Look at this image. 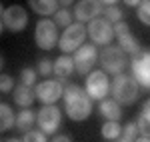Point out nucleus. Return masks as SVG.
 <instances>
[{"mask_svg":"<svg viewBox=\"0 0 150 142\" xmlns=\"http://www.w3.org/2000/svg\"><path fill=\"white\" fill-rule=\"evenodd\" d=\"M64 110L66 116L74 122H82L92 114V98L78 84H66L64 88Z\"/></svg>","mask_w":150,"mask_h":142,"instance_id":"obj_1","label":"nucleus"},{"mask_svg":"<svg viewBox=\"0 0 150 142\" xmlns=\"http://www.w3.org/2000/svg\"><path fill=\"white\" fill-rule=\"evenodd\" d=\"M140 82L132 76V74H116L112 84H110V94L116 102L120 104H132L134 100H138L140 96Z\"/></svg>","mask_w":150,"mask_h":142,"instance_id":"obj_2","label":"nucleus"},{"mask_svg":"<svg viewBox=\"0 0 150 142\" xmlns=\"http://www.w3.org/2000/svg\"><path fill=\"white\" fill-rule=\"evenodd\" d=\"M98 62L102 66L104 72H110V74H122L128 66V54L122 50L120 46H104L100 56H98Z\"/></svg>","mask_w":150,"mask_h":142,"instance_id":"obj_3","label":"nucleus"},{"mask_svg":"<svg viewBox=\"0 0 150 142\" xmlns=\"http://www.w3.org/2000/svg\"><path fill=\"white\" fill-rule=\"evenodd\" d=\"M86 36H88V28H84L82 22H74V24H70L68 28H64V32L60 34V42H58L62 54L76 52L84 44Z\"/></svg>","mask_w":150,"mask_h":142,"instance_id":"obj_4","label":"nucleus"},{"mask_svg":"<svg viewBox=\"0 0 150 142\" xmlns=\"http://www.w3.org/2000/svg\"><path fill=\"white\" fill-rule=\"evenodd\" d=\"M34 40L40 50H52L54 46H58L60 42V34H58V26L54 20L42 18L40 22L36 24L34 30Z\"/></svg>","mask_w":150,"mask_h":142,"instance_id":"obj_5","label":"nucleus"},{"mask_svg":"<svg viewBox=\"0 0 150 142\" xmlns=\"http://www.w3.org/2000/svg\"><path fill=\"white\" fill-rule=\"evenodd\" d=\"M110 78L104 70H92L86 74V82H84V90L92 100H104L110 94Z\"/></svg>","mask_w":150,"mask_h":142,"instance_id":"obj_6","label":"nucleus"},{"mask_svg":"<svg viewBox=\"0 0 150 142\" xmlns=\"http://www.w3.org/2000/svg\"><path fill=\"white\" fill-rule=\"evenodd\" d=\"M60 122H62V112L56 104H44L36 112V124L38 128L46 134H54L60 128Z\"/></svg>","mask_w":150,"mask_h":142,"instance_id":"obj_7","label":"nucleus"},{"mask_svg":"<svg viewBox=\"0 0 150 142\" xmlns=\"http://www.w3.org/2000/svg\"><path fill=\"white\" fill-rule=\"evenodd\" d=\"M88 36L96 46H108L114 38V26L110 20H106L104 16L94 18L92 22L88 24Z\"/></svg>","mask_w":150,"mask_h":142,"instance_id":"obj_8","label":"nucleus"},{"mask_svg":"<svg viewBox=\"0 0 150 142\" xmlns=\"http://www.w3.org/2000/svg\"><path fill=\"white\" fill-rule=\"evenodd\" d=\"M98 56H100V52H98V48L94 42L90 44H82L76 52H74V66H76V72L78 74H90L94 68V64L98 62Z\"/></svg>","mask_w":150,"mask_h":142,"instance_id":"obj_9","label":"nucleus"},{"mask_svg":"<svg viewBox=\"0 0 150 142\" xmlns=\"http://www.w3.org/2000/svg\"><path fill=\"white\" fill-rule=\"evenodd\" d=\"M64 88H66V80H44L36 84L34 92L42 104H54L64 96Z\"/></svg>","mask_w":150,"mask_h":142,"instance_id":"obj_10","label":"nucleus"},{"mask_svg":"<svg viewBox=\"0 0 150 142\" xmlns=\"http://www.w3.org/2000/svg\"><path fill=\"white\" fill-rule=\"evenodd\" d=\"M28 24V12L22 6L14 4L8 6L2 12V30H10V32H22Z\"/></svg>","mask_w":150,"mask_h":142,"instance_id":"obj_11","label":"nucleus"},{"mask_svg":"<svg viewBox=\"0 0 150 142\" xmlns=\"http://www.w3.org/2000/svg\"><path fill=\"white\" fill-rule=\"evenodd\" d=\"M132 76L140 82L142 88L150 90V50H142L130 60Z\"/></svg>","mask_w":150,"mask_h":142,"instance_id":"obj_12","label":"nucleus"},{"mask_svg":"<svg viewBox=\"0 0 150 142\" xmlns=\"http://www.w3.org/2000/svg\"><path fill=\"white\" fill-rule=\"evenodd\" d=\"M100 14H104L102 0H80V2H76L74 18L78 22H92Z\"/></svg>","mask_w":150,"mask_h":142,"instance_id":"obj_13","label":"nucleus"},{"mask_svg":"<svg viewBox=\"0 0 150 142\" xmlns=\"http://www.w3.org/2000/svg\"><path fill=\"white\" fill-rule=\"evenodd\" d=\"M98 114L106 120H120L122 118V108L120 102H116L114 98H104L98 102Z\"/></svg>","mask_w":150,"mask_h":142,"instance_id":"obj_14","label":"nucleus"},{"mask_svg":"<svg viewBox=\"0 0 150 142\" xmlns=\"http://www.w3.org/2000/svg\"><path fill=\"white\" fill-rule=\"evenodd\" d=\"M76 72V66H74V58L68 56V54H62L54 60V74H56L60 80H66L68 76H72Z\"/></svg>","mask_w":150,"mask_h":142,"instance_id":"obj_15","label":"nucleus"},{"mask_svg":"<svg viewBox=\"0 0 150 142\" xmlns=\"http://www.w3.org/2000/svg\"><path fill=\"white\" fill-rule=\"evenodd\" d=\"M34 96L36 92L32 90V86H26V84H18L14 90H12V98H14V102L18 104V106L22 108H28L32 102H34Z\"/></svg>","mask_w":150,"mask_h":142,"instance_id":"obj_16","label":"nucleus"},{"mask_svg":"<svg viewBox=\"0 0 150 142\" xmlns=\"http://www.w3.org/2000/svg\"><path fill=\"white\" fill-rule=\"evenodd\" d=\"M28 6L40 16H54L60 8L58 0H28Z\"/></svg>","mask_w":150,"mask_h":142,"instance_id":"obj_17","label":"nucleus"},{"mask_svg":"<svg viewBox=\"0 0 150 142\" xmlns=\"http://www.w3.org/2000/svg\"><path fill=\"white\" fill-rule=\"evenodd\" d=\"M118 46L122 48L128 56H136L138 52H142L140 42H138V40H136L132 34H130V32H128V34H124V36H118Z\"/></svg>","mask_w":150,"mask_h":142,"instance_id":"obj_18","label":"nucleus"},{"mask_svg":"<svg viewBox=\"0 0 150 142\" xmlns=\"http://www.w3.org/2000/svg\"><path fill=\"white\" fill-rule=\"evenodd\" d=\"M10 128H16V114L6 102L0 104V130H10Z\"/></svg>","mask_w":150,"mask_h":142,"instance_id":"obj_19","label":"nucleus"},{"mask_svg":"<svg viewBox=\"0 0 150 142\" xmlns=\"http://www.w3.org/2000/svg\"><path fill=\"white\" fill-rule=\"evenodd\" d=\"M34 122H36V114L30 108H24L22 112L16 116V128L20 132H28V130H32Z\"/></svg>","mask_w":150,"mask_h":142,"instance_id":"obj_20","label":"nucleus"},{"mask_svg":"<svg viewBox=\"0 0 150 142\" xmlns=\"http://www.w3.org/2000/svg\"><path fill=\"white\" fill-rule=\"evenodd\" d=\"M100 134L104 136V140L118 138V136H122V126L118 124V120H106L100 128Z\"/></svg>","mask_w":150,"mask_h":142,"instance_id":"obj_21","label":"nucleus"},{"mask_svg":"<svg viewBox=\"0 0 150 142\" xmlns=\"http://www.w3.org/2000/svg\"><path fill=\"white\" fill-rule=\"evenodd\" d=\"M136 124H138L140 136H148L150 138V108L144 106V110L140 112L138 120H136Z\"/></svg>","mask_w":150,"mask_h":142,"instance_id":"obj_22","label":"nucleus"},{"mask_svg":"<svg viewBox=\"0 0 150 142\" xmlns=\"http://www.w3.org/2000/svg\"><path fill=\"white\" fill-rule=\"evenodd\" d=\"M54 22H56V26H62V28H68L72 22V14H70L66 8H58V12L54 14V18H52Z\"/></svg>","mask_w":150,"mask_h":142,"instance_id":"obj_23","label":"nucleus"},{"mask_svg":"<svg viewBox=\"0 0 150 142\" xmlns=\"http://www.w3.org/2000/svg\"><path fill=\"white\" fill-rule=\"evenodd\" d=\"M104 18H106V20H110L112 24L122 22L124 12L120 10V8H116V4H114V6H106V8H104Z\"/></svg>","mask_w":150,"mask_h":142,"instance_id":"obj_24","label":"nucleus"},{"mask_svg":"<svg viewBox=\"0 0 150 142\" xmlns=\"http://www.w3.org/2000/svg\"><path fill=\"white\" fill-rule=\"evenodd\" d=\"M136 14H138L140 22L146 24V26H150V0H142V2H140Z\"/></svg>","mask_w":150,"mask_h":142,"instance_id":"obj_25","label":"nucleus"},{"mask_svg":"<svg viewBox=\"0 0 150 142\" xmlns=\"http://www.w3.org/2000/svg\"><path fill=\"white\" fill-rule=\"evenodd\" d=\"M138 134H140V130H138V124L136 122H128L126 126H122V138H126V140L134 142Z\"/></svg>","mask_w":150,"mask_h":142,"instance_id":"obj_26","label":"nucleus"},{"mask_svg":"<svg viewBox=\"0 0 150 142\" xmlns=\"http://www.w3.org/2000/svg\"><path fill=\"white\" fill-rule=\"evenodd\" d=\"M38 74H42V76H50L52 72H54V62L50 58H40L38 60V68H36Z\"/></svg>","mask_w":150,"mask_h":142,"instance_id":"obj_27","label":"nucleus"},{"mask_svg":"<svg viewBox=\"0 0 150 142\" xmlns=\"http://www.w3.org/2000/svg\"><path fill=\"white\" fill-rule=\"evenodd\" d=\"M24 142H46V132H42L40 128L38 130H28L24 132Z\"/></svg>","mask_w":150,"mask_h":142,"instance_id":"obj_28","label":"nucleus"},{"mask_svg":"<svg viewBox=\"0 0 150 142\" xmlns=\"http://www.w3.org/2000/svg\"><path fill=\"white\" fill-rule=\"evenodd\" d=\"M20 82L26 84V86H34V82H36L34 68H22V72H20Z\"/></svg>","mask_w":150,"mask_h":142,"instance_id":"obj_29","label":"nucleus"},{"mask_svg":"<svg viewBox=\"0 0 150 142\" xmlns=\"http://www.w3.org/2000/svg\"><path fill=\"white\" fill-rule=\"evenodd\" d=\"M16 86H14V78L8 76V74H2L0 76V90L2 92H12Z\"/></svg>","mask_w":150,"mask_h":142,"instance_id":"obj_30","label":"nucleus"},{"mask_svg":"<svg viewBox=\"0 0 150 142\" xmlns=\"http://www.w3.org/2000/svg\"><path fill=\"white\" fill-rule=\"evenodd\" d=\"M128 32H130V26H128L124 20L114 24V34H116V36H124V34H128Z\"/></svg>","mask_w":150,"mask_h":142,"instance_id":"obj_31","label":"nucleus"},{"mask_svg":"<svg viewBox=\"0 0 150 142\" xmlns=\"http://www.w3.org/2000/svg\"><path fill=\"white\" fill-rule=\"evenodd\" d=\"M52 142H72V138H70V134H56Z\"/></svg>","mask_w":150,"mask_h":142,"instance_id":"obj_32","label":"nucleus"},{"mask_svg":"<svg viewBox=\"0 0 150 142\" xmlns=\"http://www.w3.org/2000/svg\"><path fill=\"white\" fill-rule=\"evenodd\" d=\"M140 2H142V0H124L126 6H140Z\"/></svg>","mask_w":150,"mask_h":142,"instance_id":"obj_33","label":"nucleus"},{"mask_svg":"<svg viewBox=\"0 0 150 142\" xmlns=\"http://www.w3.org/2000/svg\"><path fill=\"white\" fill-rule=\"evenodd\" d=\"M72 2H74V0H58V4H60L62 8H68L70 4H72Z\"/></svg>","mask_w":150,"mask_h":142,"instance_id":"obj_34","label":"nucleus"},{"mask_svg":"<svg viewBox=\"0 0 150 142\" xmlns=\"http://www.w3.org/2000/svg\"><path fill=\"white\" fill-rule=\"evenodd\" d=\"M106 142H130V140L122 138V136H118V138H112V140H106Z\"/></svg>","mask_w":150,"mask_h":142,"instance_id":"obj_35","label":"nucleus"},{"mask_svg":"<svg viewBox=\"0 0 150 142\" xmlns=\"http://www.w3.org/2000/svg\"><path fill=\"white\" fill-rule=\"evenodd\" d=\"M118 0H102V4H106V6H114Z\"/></svg>","mask_w":150,"mask_h":142,"instance_id":"obj_36","label":"nucleus"},{"mask_svg":"<svg viewBox=\"0 0 150 142\" xmlns=\"http://www.w3.org/2000/svg\"><path fill=\"white\" fill-rule=\"evenodd\" d=\"M134 142H150V138L148 136H140V138H136Z\"/></svg>","mask_w":150,"mask_h":142,"instance_id":"obj_37","label":"nucleus"},{"mask_svg":"<svg viewBox=\"0 0 150 142\" xmlns=\"http://www.w3.org/2000/svg\"><path fill=\"white\" fill-rule=\"evenodd\" d=\"M4 142H24V140H18V138H6Z\"/></svg>","mask_w":150,"mask_h":142,"instance_id":"obj_38","label":"nucleus"},{"mask_svg":"<svg viewBox=\"0 0 150 142\" xmlns=\"http://www.w3.org/2000/svg\"><path fill=\"white\" fill-rule=\"evenodd\" d=\"M146 108H150V100H148V102H146Z\"/></svg>","mask_w":150,"mask_h":142,"instance_id":"obj_39","label":"nucleus"}]
</instances>
